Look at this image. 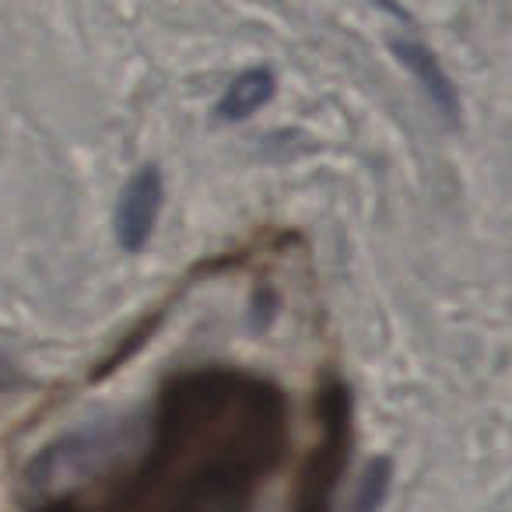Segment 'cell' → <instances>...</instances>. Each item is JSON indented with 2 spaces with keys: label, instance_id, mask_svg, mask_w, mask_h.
I'll return each instance as SVG.
<instances>
[{
  "label": "cell",
  "instance_id": "obj_1",
  "mask_svg": "<svg viewBox=\"0 0 512 512\" xmlns=\"http://www.w3.org/2000/svg\"><path fill=\"white\" fill-rule=\"evenodd\" d=\"M316 411H320L323 432L316 449L309 453L306 467H302L295 512H330V498H334V488L348 467L351 453V393L341 379H323Z\"/></svg>",
  "mask_w": 512,
  "mask_h": 512
},
{
  "label": "cell",
  "instance_id": "obj_2",
  "mask_svg": "<svg viewBox=\"0 0 512 512\" xmlns=\"http://www.w3.org/2000/svg\"><path fill=\"white\" fill-rule=\"evenodd\" d=\"M127 428L120 421H109V425H92L85 432L71 435V439L57 442L50 446L36 463L29 467V484L43 488V484H53V481H67V477H78V474H88L92 467L106 463L116 449L127 446Z\"/></svg>",
  "mask_w": 512,
  "mask_h": 512
},
{
  "label": "cell",
  "instance_id": "obj_3",
  "mask_svg": "<svg viewBox=\"0 0 512 512\" xmlns=\"http://www.w3.org/2000/svg\"><path fill=\"white\" fill-rule=\"evenodd\" d=\"M165 204V183L162 172L155 165H144L134 176L127 179L120 193V204H116V242H120L127 253H141L151 242L158 225V214Z\"/></svg>",
  "mask_w": 512,
  "mask_h": 512
},
{
  "label": "cell",
  "instance_id": "obj_4",
  "mask_svg": "<svg viewBox=\"0 0 512 512\" xmlns=\"http://www.w3.org/2000/svg\"><path fill=\"white\" fill-rule=\"evenodd\" d=\"M390 50H393V57L400 60V67L418 81V88L425 92V99L432 102L435 113L446 123L460 120V95H456L449 74L442 71L439 57H435L425 43H418V39H400V36L390 39Z\"/></svg>",
  "mask_w": 512,
  "mask_h": 512
},
{
  "label": "cell",
  "instance_id": "obj_5",
  "mask_svg": "<svg viewBox=\"0 0 512 512\" xmlns=\"http://www.w3.org/2000/svg\"><path fill=\"white\" fill-rule=\"evenodd\" d=\"M274 92H278L274 74L267 71V67H253V71L239 74V78L228 85V92L221 95V102H218V116L225 123H242L253 113H260V109L274 99Z\"/></svg>",
  "mask_w": 512,
  "mask_h": 512
},
{
  "label": "cell",
  "instance_id": "obj_6",
  "mask_svg": "<svg viewBox=\"0 0 512 512\" xmlns=\"http://www.w3.org/2000/svg\"><path fill=\"white\" fill-rule=\"evenodd\" d=\"M390 460H372L369 470H365L362 484H358V495L351 502V512H376L386 498V488H390Z\"/></svg>",
  "mask_w": 512,
  "mask_h": 512
},
{
  "label": "cell",
  "instance_id": "obj_7",
  "mask_svg": "<svg viewBox=\"0 0 512 512\" xmlns=\"http://www.w3.org/2000/svg\"><path fill=\"white\" fill-rule=\"evenodd\" d=\"M15 386H22V372H18V365L8 355H0V393L15 390Z\"/></svg>",
  "mask_w": 512,
  "mask_h": 512
}]
</instances>
